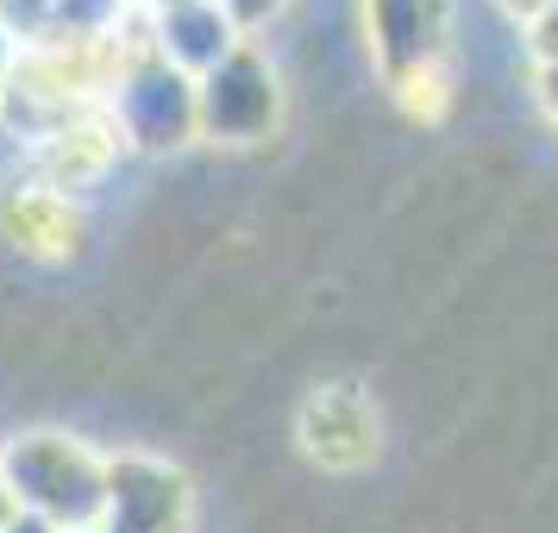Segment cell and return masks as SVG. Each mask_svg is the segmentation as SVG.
Wrapping results in <instances>:
<instances>
[{
	"mask_svg": "<svg viewBox=\"0 0 558 533\" xmlns=\"http://www.w3.org/2000/svg\"><path fill=\"white\" fill-rule=\"evenodd\" d=\"M0 483L13 489L20 514L51 521L57 533H76L101 521L107 496V452L63 427H32L0 439Z\"/></svg>",
	"mask_w": 558,
	"mask_h": 533,
	"instance_id": "cell-1",
	"label": "cell"
},
{
	"mask_svg": "<svg viewBox=\"0 0 558 533\" xmlns=\"http://www.w3.org/2000/svg\"><path fill=\"white\" fill-rule=\"evenodd\" d=\"M101 107L126 152H177V145L195 138V76H182L177 63H163L151 51V26H145L138 45H120Z\"/></svg>",
	"mask_w": 558,
	"mask_h": 533,
	"instance_id": "cell-2",
	"label": "cell"
},
{
	"mask_svg": "<svg viewBox=\"0 0 558 533\" xmlns=\"http://www.w3.org/2000/svg\"><path fill=\"white\" fill-rule=\"evenodd\" d=\"M282 126V76L257 38L195 82V138L207 145H257Z\"/></svg>",
	"mask_w": 558,
	"mask_h": 533,
	"instance_id": "cell-3",
	"label": "cell"
},
{
	"mask_svg": "<svg viewBox=\"0 0 558 533\" xmlns=\"http://www.w3.org/2000/svg\"><path fill=\"white\" fill-rule=\"evenodd\" d=\"M101 533H195V483L157 452H107Z\"/></svg>",
	"mask_w": 558,
	"mask_h": 533,
	"instance_id": "cell-4",
	"label": "cell"
},
{
	"mask_svg": "<svg viewBox=\"0 0 558 533\" xmlns=\"http://www.w3.org/2000/svg\"><path fill=\"white\" fill-rule=\"evenodd\" d=\"M371 57L389 88L446 70L452 57V0H364Z\"/></svg>",
	"mask_w": 558,
	"mask_h": 533,
	"instance_id": "cell-5",
	"label": "cell"
},
{
	"mask_svg": "<svg viewBox=\"0 0 558 533\" xmlns=\"http://www.w3.org/2000/svg\"><path fill=\"white\" fill-rule=\"evenodd\" d=\"M302 446L320 471H364L377 458V408L352 383H327L302 402Z\"/></svg>",
	"mask_w": 558,
	"mask_h": 533,
	"instance_id": "cell-6",
	"label": "cell"
},
{
	"mask_svg": "<svg viewBox=\"0 0 558 533\" xmlns=\"http://www.w3.org/2000/svg\"><path fill=\"white\" fill-rule=\"evenodd\" d=\"M145 26H151V51L163 57V63H177L182 76H195V82L245 45V32L232 26V13L220 7V0H195V7L145 13Z\"/></svg>",
	"mask_w": 558,
	"mask_h": 533,
	"instance_id": "cell-7",
	"label": "cell"
},
{
	"mask_svg": "<svg viewBox=\"0 0 558 533\" xmlns=\"http://www.w3.org/2000/svg\"><path fill=\"white\" fill-rule=\"evenodd\" d=\"M20 195H7L0 202V214H7V227H13V239L26 245V252L38 257H57L63 252V239H76V214H70V195H57V189H45V182H13Z\"/></svg>",
	"mask_w": 558,
	"mask_h": 533,
	"instance_id": "cell-8",
	"label": "cell"
},
{
	"mask_svg": "<svg viewBox=\"0 0 558 533\" xmlns=\"http://www.w3.org/2000/svg\"><path fill=\"white\" fill-rule=\"evenodd\" d=\"M132 13L120 0H51V38L45 45H113Z\"/></svg>",
	"mask_w": 558,
	"mask_h": 533,
	"instance_id": "cell-9",
	"label": "cell"
},
{
	"mask_svg": "<svg viewBox=\"0 0 558 533\" xmlns=\"http://www.w3.org/2000/svg\"><path fill=\"white\" fill-rule=\"evenodd\" d=\"M220 7L232 13V26H239L245 38H252V32H264L270 20H277V13L289 7V0H220Z\"/></svg>",
	"mask_w": 558,
	"mask_h": 533,
	"instance_id": "cell-10",
	"label": "cell"
},
{
	"mask_svg": "<svg viewBox=\"0 0 558 533\" xmlns=\"http://www.w3.org/2000/svg\"><path fill=\"white\" fill-rule=\"evenodd\" d=\"M527 45H533V63H558V0H546V13L527 26Z\"/></svg>",
	"mask_w": 558,
	"mask_h": 533,
	"instance_id": "cell-11",
	"label": "cell"
},
{
	"mask_svg": "<svg viewBox=\"0 0 558 533\" xmlns=\"http://www.w3.org/2000/svg\"><path fill=\"white\" fill-rule=\"evenodd\" d=\"M533 95H539V113H546V126L558 132V63H533Z\"/></svg>",
	"mask_w": 558,
	"mask_h": 533,
	"instance_id": "cell-12",
	"label": "cell"
},
{
	"mask_svg": "<svg viewBox=\"0 0 558 533\" xmlns=\"http://www.w3.org/2000/svg\"><path fill=\"white\" fill-rule=\"evenodd\" d=\"M496 7H502V13L514 20V26H533V20L546 13V0H496Z\"/></svg>",
	"mask_w": 558,
	"mask_h": 533,
	"instance_id": "cell-13",
	"label": "cell"
},
{
	"mask_svg": "<svg viewBox=\"0 0 558 533\" xmlns=\"http://www.w3.org/2000/svg\"><path fill=\"white\" fill-rule=\"evenodd\" d=\"M13 63H20V51L0 38V101H7V82H13Z\"/></svg>",
	"mask_w": 558,
	"mask_h": 533,
	"instance_id": "cell-14",
	"label": "cell"
},
{
	"mask_svg": "<svg viewBox=\"0 0 558 533\" xmlns=\"http://www.w3.org/2000/svg\"><path fill=\"white\" fill-rule=\"evenodd\" d=\"M7 533H57V528H51V521H38V514H13Z\"/></svg>",
	"mask_w": 558,
	"mask_h": 533,
	"instance_id": "cell-15",
	"label": "cell"
},
{
	"mask_svg": "<svg viewBox=\"0 0 558 533\" xmlns=\"http://www.w3.org/2000/svg\"><path fill=\"white\" fill-rule=\"evenodd\" d=\"M13 514H20V502H13V489L0 483V533H7V521H13Z\"/></svg>",
	"mask_w": 558,
	"mask_h": 533,
	"instance_id": "cell-16",
	"label": "cell"
},
{
	"mask_svg": "<svg viewBox=\"0 0 558 533\" xmlns=\"http://www.w3.org/2000/svg\"><path fill=\"white\" fill-rule=\"evenodd\" d=\"M170 7H195V0H151V13H170Z\"/></svg>",
	"mask_w": 558,
	"mask_h": 533,
	"instance_id": "cell-17",
	"label": "cell"
},
{
	"mask_svg": "<svg viewBox=\"0 0 558 533\" xmlns=\"http://www.w3.org/2000/svg\"><path fill=\"white\" fill-rule=\"evenodd\" d=\"M120 7H126V13H151V0H120Z\"/></svg>",
	"mask_w": 558,
	"mask_h": 533,
	"instance_id": "cell-18",
	"label": "cell"
},
{
	"mask_svg": "<svg viewBox=\"0 0 558 533\" xmlns=\"http://www.w3.org/2000/svg\"><path fill=\"white\" fill-rule=\"evenodd\" d=\"M76 533H101V528H76Z\"/></svg>",
	"mask_w": 558,
	"mask_h": 533,
	"instance_id": "cell-19",
	"label": "cell"
}]
</instances>
